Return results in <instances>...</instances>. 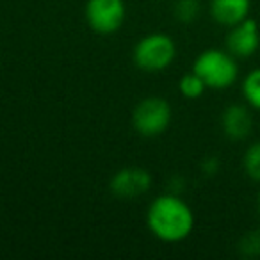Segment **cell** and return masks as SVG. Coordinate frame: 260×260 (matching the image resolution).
<instances>
[{
    "instance_id": "6da1fadb",
    "label": "cell",
    "mask_w": 260,
    "mask_h": 260,
    "mask_svg": "<svg viewBox=\"0 0 260 260\" xmlns=\"http://www.w3.org/2000/svg\"><path fill=\"white\" fill-rule=\"evenodd\" d=\"M148 228L155 237L166 242L184 241L194 226V216L189 205L175 194L159 196L148 209Z\"/></svg>"
},
{
    "instance_id": "7a4b0ae2",
    "label": "cell",
    "mask_w": 260,
    "mask_h": 260,
    "mask_svg": "<svg viewBox=\"0 0 260 260\" xmlns=\"http://www.w3.org/2000/svg\"><path fill=\"white\" fill-rule=\"evenodd\" d=\"M192 72L202 77L207 87L212 89H226L237 80L239 66L230 52L205 50L196 57Z\"/></svg>"
},
{
    "instance_id": "3957f363",
    "label": "cell",
    "mask_w": 260,
    "mask_h": 260,
    "mask_svg": "<svg viewBox=\"0 0 260 260\" xmlns=\"http://www.w3.org/2000/svg\"><path fill=\"white\" fill-rule=\"evenodd\" d=\"M177 47L166 34H150L143 38L134 48V62L145 72H160L173 62Z\"/></svg>"
},
{
    "instance_id": "277c9868",
    "label": "cell",
    "mask_w": 260,
    "mask_h": 260,
    "mask_svg": "<svg viewBox=\"0 0 260 260\" xmlns=\"http://www.w3.org/2000/svg\"><path fill=\"white\" fill-rule=\"evenodd\" d=\"M171 121V107L164 98L152 96L139 102L132 116L134 128L145 138H155L160 136L170 126Z\"/></svg>"
},
{
    "instance_id": "5b68a950",
    "label": "cell",
    "mask_w": 260,
    "mask_h": 260,
    "mask_svg": "<svg viewBox=\"0 0 260 260\" xmlns=\"http://www.w3.org/2000/svg\"><path fill=\"white\" fill-rule=\"evenodd\" d=\"M123 0H87L86 18L89 27L98 34H114L125 22Z\"/></svg>"
},
{
    "instance_id": "8992f818",
    "label": "cell",
    "mask_w": 260,
    "mask_h": 260,
    "mask_svg": "<svg viewBox=\"0 0 260 260\" xmlns=\"http://www.w3.org/2000/svg\"><path fill=\"white\" fill-rule=\"evenodd\" d=\"M226 47L234 57H251L260 47L258 23L251 18H246L234 25L226 36Z\"/></svg>"
},
{
    "instance_id": "52a82bcc",
    "label": "cell",
    "mask_w": 260,
    "mask_h": 260,
    "mask_svg": "<svg viewBox=\"0 0 260 260\" xmlns=\"http://www.w3.org/2000/svg\"><path fill=\"white\" fill-rule=\"evenodd\" d=\"M152 185V177L141 168H125L111 180V191L118 198H136L145 194Z\"/></svg>"
},
{
    "instance_id": "ba28073f",
    "label": "cell",
    "mask_w": 260,
    "mask_h": 260,
    "mask_svg": "<svg viewBox=\"0 0 260 260\" xmlns=\"http://www.w3.org/2000/svg\"><path fill=\"white\" fill-rule=\"evenodd\" d=\"M251 0H212L210 15L217 23L234 27L248 18Z\"/></svg>"
},
{
    "instance_id": "9c48e42d",
    "label": "cell",
    "mask_w": 260,
    "mask_h": 260,
    "mask_svg": "<svg viewBox=\"0 0 260 260\" xmlns=\"http://www.w3.org/2000/svg\"><path fill=\"white\" fill-rule=\"evenodd\" d=\"M221 125H223L226 138L234 139V141H241V139L248 138L249 132H251L253 119L244 105L234 104L230 107H226V111L223 112Z\"/></svg>"
},
{
    "instance_id": "30bf717a",
    "label": "cell",
    "mask_w": 260,
    "mask_h": 260,
    "mask_svg": "<svg viewBox=\"0 0 260 260\" xmlns=\"http://www.w3.org/2000/svg\"><path fill=\"white\" fill-rule=\"evenodd\" d=\"M242 94L253 109L260 111V68L253 70L246 75L244 82H242Z\"/></svg>"
},
{
    "instance_id": "8fae6325",
    "label": "cell",
    "mask_w": 260,
    "mask_h": 260,
    "mask_svg": "<svg viewBox=\"0 0 260 260\" xmlns=\"http://www.w3.org/2000/svg\"><path fill=\"white\" fill-rule=\"evenodd\" d=\"M180 93L184 94L185 98H200L203 93H205V87H207V84L202 80V77L200 75H196L194 72H191V73H187V75H184L180 79Z\"/></svg>"
},
{
    "instance_id": "7c38bea8",
    "label": "cell",
    "mask_w": 260,
    "mask_h": 260,
    "mask_svg": "<svg viewBox=\"0 0 260 260\" xmlns=\"http://www.w3.org/2000/svg\"><path fill=\"white\" fill-rule=\"evenodd\" d=\"M244 170L249 178L260 182V143L251 145L244 153Z\"/></svg>"
},
{
    "instance_id": "4fadbf2b",
    "label": "cell",
    "mask_w": 260,
    "mask_h": 260,
    "mask_svg": "<svg viewBox=\"0 0 260 260\" xmlns=\"http://www.w3.org/2000/svg\"><path fill=\"white\" fill-rule=\"evenodd\" d=\"M198 15H200L198 0H178L177 8H175V16L178 18V22L191 23L198 18Z\"/></svg>"
},
{
    "instance_id": "5bb4252c",
    "label": "cell",
    "mask_w": 260,
    "mask_h": 260,
    "mask_svg": "<svg viewBox=\"0 0 260 260\" xmlns=\"http://www.w3.org/2000/svg\"><path fill=\"white\" fill-rule=\"evenodd\" d=\"M258 210H260V198H258Z\"/></svg>"
}]
</instances>
